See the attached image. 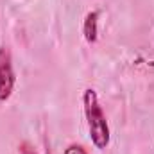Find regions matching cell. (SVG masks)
I'll return each mask as SVG.
<instances>
[{"label": "cell", "instance_id": "1", "mask_svg": "<svg viewBox=\"0 0 154 154\" xmlns=\"http://www.w3.org/2000/svg\"><path fill=\"white\" fill-rule=\"evenodd\" d=\"M82 106H84V116H86L90 140L99 151H104L109 145L111 133H109V125H108L106 115H104V111L100 108L99 95H97V91L93 88H86L84 90V93H82Z\"/></svg>", "mask_w": 154, "mask_h": 154}, {"label": "cell", "instance_id": "2", "mask_svg": "<svg viewBox=\"0 0 154 154\" xmlns=\"http://www.w3.org/2000/svg\"><path fill=\"white\" fill-rule=\"evenodd\" d=\"M16 75L9 47H0V102H7L13 95Z\"/></svg>", "mask_w": 154, "mask_h": 154}, {"label": "cell", "instance_id": "3", "mask_svg": "<svg viewBox=\"0 0 154 154\" xmlns=\"http://www.w3.org/2000/svg\"><path fill=\"white\" fill-rule=\"evenodd\" d=\"M82 34L84 39L91 45L99 39V13L97 11H90L86 16H84V22H82Z\"/></svg>", "mask_w": 154, "mask_h": 154}, {"label": "cell", "instance_id": "4", "mask_svg": "<svg viewBox=\"0 0 154 154\" xmlns=\"http://www.w3.org/2000/svg\"><path fill=\"white\" fill-rule=\"evenodd\" d=\"M63 154H88V152L84 151V147H82V145L72 143V145H68V147L63 151Z\"/></svg>", "mask_w": 154, "mask_h": 154}, {"label": "cell", "instance_id": "5", "mask_svg": "<svg viewBox=\"0 0 154 154\" xmlns=\"http://www.w3.org/2000/svg\"><path fill=\"white\" fill-rule=\"evenodd\" d=\"M20 154H38L36 151H34V147L29 143V142H23V143H20Z\"/></svg>", "mask_w": 154, "mask_h": 154}]
</instances>
